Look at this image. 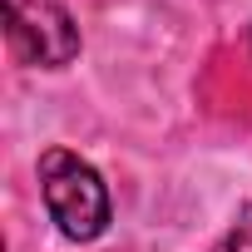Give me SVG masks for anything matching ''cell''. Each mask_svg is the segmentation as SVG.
I'll use <instances>...</instances> for the list:
<instances>
[{
    "instance_id": "3957f363",
    "label": "cell",
    "mask_w": 252,
    "mask_h": 252,
    "mask_svg": "<svg viewBox=\"0 0 252 252\" xmlns=\"http://www.w3.org/2000/svg\"><path fill=\"white\" fill-rule=\"evenodd\" d=\"M208 252H252V203L237 208V218L227 222V232H222Z\"/></svg>"
},
{
    "instance_id": "7a4b0ae2",
    "label": "cell",
    "mask_w": 252,
    "mask_h": 252,
    "mask_svg": "<svg viewBox=\"0 0 252 252\" xmlns=\"http://www.w3.org/2000/svg\"><path fill=\"white\" fill-rule=\"evenodd\" d=\"M5 40L35 69H64L79 55V25L64 0H5Z\"/></svg>"
},
{
    "instance_id": "6da1fadb",
    "label": "cell",
    "mask_w": 252,
    "mask_h": 252,
    "mask_svg": "<svg viewBox=\"0 0 252 252\" xmlns=\"http://www.w3.org/2000/svg\"><path fill=\"white\" fill-rule=\"evenodd\" d=\"M40 193H45V208H50L55 227L69 242L104 237V227L114 218V203H109V183L99 178L94 163H84L69 149H50L40 158Z\"/></svg>"
},
{
    "instance_id": "277c9868",
    "label": "cell",
    "mask_w": 252,
    "mask_h": 252,
    "mask_svg": "<svg viewBox=\"0 0 252 252\" xmlns=\"http://www.w3.org/2000/svg\"><path fill=\"white\" fill-rule=\"evenodd\" d=\"M247 45H252V35H247Z\"/></svg>"
}]
</instances>
